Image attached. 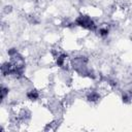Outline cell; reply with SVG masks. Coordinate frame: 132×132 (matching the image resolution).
I'll return each mask as SVG.
<instances>
[{
    "mask_svg": "<svg viewBox=\"0 0 132 132\" xmlns=\"http://www.w3.org/2000/svg\"><path fill=\"white\" fill-rule=\"evenodd\" d=\"M7 95H8V88L2 86V87H1V99L4 100Z\"/></svg>",
    "mask_w": 132,
    "mask_h": 132,
    "instance_id": "obj_4",
    "label": "cell"
},
{
    "mask_svg": "<svg viewBox=\"0 0 132 132\" xmlns=\"http://www.w3.org/2000/svg\"><path fill=\"white\" fill-rule=\"evenodd\" d=\"M75 24L79 27H82L85 29H88V30H95L97 28V26L95 25L94 21L88 16V15H79L76 18L75 20Z\"/></svg>",
    "mask_w": 132,
    "mask_h": 132,
    "instance_id": "obj_1",
    "label": "cell"
},
{
    "mask_svg": "<svg viewBox=\"0 0 132 132\" xmlns=\"http://www.w3.org/2000/svg\"><path fill=\"white\" fill-rule=\"evenodd\" d=\"M99 98H100V95H99V93L96 92V91H91V92L87 95V99H88L89 101H91V102H96L97 100H99Z\"/></svg>",
    "mask_w": 132,
    "mask_h": 132,
    "instance_id": "obj_2",
    "label": "cell"
},
{
    "mask_svg": "<svg viewBox=\"0 0 132 132\" xmlns=\"http://www.w3.org/2000/svg\"><path fill=\"white\" fill-rule=\"evenodd\" d=\"M26 96H27V98L30 99V100H37V99L39 98V93H38V91H36V90H30V91L27 92Z\"/></svg>",
    "mask_w": 132,
    "mask_h": 132,
    "instance_id": "obj_3",
    "label": "cell"
},
{
    "mask_svg": "<svg viewBox=\"0 0 132 132\" xmlns=\"http://www.w3.org/2000/svg\"><path fill=\"white\" fill-rule=\"evenodd\" d=\"M98 32H99V35L102 36V37H105V36L108 35V29L107 28H104V27H101L98 30Z\"/></svg>",
    "mask_w": 132,
    "mask_h": 132,
    "instance_id": "obj_5",
    "label": "cell"
}]
</instances>
